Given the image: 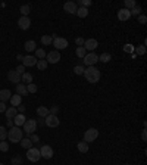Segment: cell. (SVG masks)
Here are the masks:
<instances>
[{
    "label": "cell",
    "instance_id": "cell-1",
    "mask_svg": "<svg viewBox=\"0 0 147 165\" xmlns=\"http://www.w3.org/2000/svg\"><path fill=\"white\" fill-rule=\"evenodd\" d=\"M84 77L88 83L96 84L97 81L100 80V69H97L96 66H88V68H85V71H84Z\"/></svg>",
    "mask_w": 147,
    "mask_h": 165
},
{
    "label": "cell",
    "instance_id": "cell-2",
    "mask_svg": "<svg viewBox=\"0 0 147 165\" xmlns=\"http://www.w3.org/2000/svg\"><path fill=\"white\" fill-rule=\"evenodd\" d=\"M7 139L12 143H19L24 139V131L21 130V127H12L7 131Z\"/></svg>",
    "mask_w": 147,
    "mask_h": 165
},
{
    "label": "cell",
    "instance_id": "cell-3",
    "mask_svg": "<svg viewBox=\"0 0 147 165\" xmlns=\"http://www.w3.org/2000/svg\"><path fill=\"white\" fill-rule=\"evenodd\" d=\"M22 128H24L22 131H25L27 134H33V133L37 130V121L33 120V118H29V120H27L24 122Z\"/></svg>",
    "mask_w": 147,
    "mask_h": 165
},
{
    "label": "cell",
    "instance_id": "cell-4",
    "mask_svg": "<svg viewBox=\"0 0 147 165\" xmlns=\"http://www.w3.org/2000/svg\"><path fill=\"white\" fill-rule=\"evenodd\" d=\"M97 137H99V130L96 128H88V130L84 133V142L90 144L91 142H94Z\"/></svg>",
    "mask_w": 147,
    "mask_h": 165
},
{
    "label": "cell",
    "instance_id": "cell-5",
    "mask_svg": "<svg viewBox=\"0 0 147 165\" xmlns=\"http://www.w3.org/2000/svg\"><path fill=\"white\" fill-rule=\"evenodd\" d=\"M40 158H41V155H40V149L29 148L28 150H27V159H28V161H31V162H37V161H40Z\"/></svg>",
    "mask_w": 147,
    "mask_h": 165
},
{
    "label": "cell",
    "instance_id": "cell-6",
    "mask_svg": "<svg viewBox=\"0 0 147 165\" xmlns=\"http://www.w3.org/2000/svg\"><path fill=\"white\" fill-rule=\"evenodd\" d=\"M44 124L47 125V127H50V128H56V127H59L60 121H59V118H57V115L49 114V115H47V117L44 118Z\"/></svg>",
    "mask_w": 147,
    "mask_h": 165
},
{
    "label": "cell",
    "instance_id": "cell-7",
    "mask_svg": "<svg viewBox=\"0 0 147 165\" xmlns=\"http://www.w3.org/2000/svg\"><path fill=\"white\" fill-rule=\"evenodd\" d=\"M97 62H99V56L94 52H90V53H87L84 56V63L87 66H94Z\"/></svg>",
    "mask_w": 147,
    "mask_h": 165
},
{
    "label": "cell",
    "instance_id": "cell-8",
    "mask_svg": "<svg viewBox=\"0 0 147 165\" xmlns=\"http://www.w3.org/2000/svg\"><path fill=\"white\" fill-rule=\"evenodd\" d=\"M53 46L56 47L57 50L66 49V47H68V40L63 39V37H56V35H53Z\"/></svg>",
    "mask_w": 147,
    "mask_h": 165
},
{
    "label": "cell",
    "instance_id": "cell-9",
    "mask_svg": "<svg viewBox=\"0 0 147 165\" xmlns=\"http://www.w3.org/2000/svg\"><path fill=\"white\" fill-rule=\"evenodd\" d=\"M60 61V53L57 50H51L46 53V62L47 63H57Z\"/></svg>",
    "mask_w": 147,
    "mask_h": 165
},
{
    "label": "cell",
    "instance_id": "cell-10",
    "mask_svg": "<svg viewBox=\"0 0 147 165\" xmlns=\"http://www.w3.org/2000/svg\"><path fill=\"white\" fill-rule=\"evenodd\" d=\"M84 47L85 50H88V52H94L99 47V41L96 40V39H88V40H84Z\"/></svg>",
    "mask_w": 147,
    "mask_h": 165
},
{
    "label": "cell",
    "instance_id": "cell-11",
    "mask_svg": "<svg viewBox=\"0 0 147 165\" xmlns=\"http://www.w3.org/2000/svg\"><path fill=\"white\" fill-rule=\"evenodd\" d=\"M40 155H41V158H44V159H50L51 156H53V149H51L50 146L44 144L43 148L40 149Z\"/></svg>",
    "mask_w": 147,
    "mask_h": 165
},
{
    "label": "cell",
    "instance_id": "cell-12",
    "mask_svg": "<svg viewBox=\"0 0 147 165\" xmlns=\"http://www.w3.org/2000/svg\"><path fill=\"white\" fill-rule=\"evenodd\" d=\"M7 78L11 83H15V84H19L21 83V74H18L16 69H11L9 72H7Z\"/></svg>",
    "mask_w": 147,
    "mask_h": 165
},
{
    "label": "cell",
    "instance_id": "cell-13",
    "mask_svg": "<svg viewBox=\"0 0 147 165\" xmlns=\"http://www.w3.org/2000/svg\"><path fill=\"white\" fill-rule=\"evenodd\" d=\"M37 57L33 56V55H28V56H24L22 59V65L24 66H35L37 65Z\"/></svg>",
    "mask_w": 147,
    "mask_h": 165
},
{
    "label": "cell",
    "instance_id": "cell-14",
    "mask_svg": "<svg viewBox=\"0 0 147 165\" xmlns=\"http://www.w3.org/2000/svg\"><path fill=\"white\" fill-rule=\"evenodd\" d=\"M18 25H19L21 30H28L31 27V19L28 16H21L19 21H18Z\"/></svg>",
    "mask_w": 147,
    "mask_h": 165
},
{
    "label": "cell",
    "instance_id": "cell-15",
    "mask_svg": "<svg viewBox=\"0 0 147 165\" xmlns=\"http://www.w3.org/2000/svg\"><path fill=\"white\" fill-rule=\"evenodd\" d=\"M63 9H65V12H68V13H77V9H78V6H77V3L75 2H66L65 5H63Z\"/></svg>",
    "mask_w": 147,
    "mask_h": 165
},
{
    "label": "cell",
    "instance_id": "cell-16",
    "mask_svg": "<svg viewBox=\"0 0 147 165\" xmlns=\"http://www.w3.org/2000/svg\"><path fill=\"white\" fill-rule=\"evenodd\" d=\"M131 18V13H130V11L128 9H119L118 11V19L119 21H128Z\"/></svg>",
    "mask_w": 147,
    "mask_h": 165
},
{
    "label": "cell",
    "instance_id": "cell-17",
    "mask_svg": "<svg viewBox=\"0 0 147 165\" xmlns=\"http://www.w3.org/2000/svg\"><path fill=\"white\" fill-rule=\"evenodd\" d=\"M9 102H11V105L13 106V108H18V106L22 103V96H19V94H13V96H11Z\"/></svg>",
    "mask_w": 147,
    "mask_h": 165
},
{
    "label": "cell",
    "instance_id": "cell-18",
    "mask_svg": "<svg viewBox=\"0 0 147 165\" xmlns=\"http://www.w3.org/2000/svg\"><path fill=\"white\" fill-rule=\"evenodd\" d=\"M25 121H27L25 115H24V114H18L16 117L13 118V124H15V127H22Z\"/></svg>",
    "mask_w": 147,
    "mask_h": 165
},
{
    "label": "cell",
    "instance_id": "cell-19",
    "mask_svg": "<svg viewBox=\"0 0 147 165\" xmlns=\"http://www.w3.org/2000/svg\"><path fill=\"white\" fill-rule=\"evenodd\" d=\"M5 114H6V118H7V120H13V118H15V117L18 115V111H16V108L11 106V108L6 109Z\"/></svg>",
    "mask_w": 147,
    "mask_h": 165
},
{
    "label": "cell",
    "instance_id": "cell-20",
    "mask_svg": "<svg viewBox=\"0 0 147 165\" xmlns=\"http://www.w3.org/2000/svg\"><path fill=\"white\" fill-rule=\"evenodd\" d=\"M11 91L7 90V89H3V90H0V102H7L9 99H11Z\"/></svg>",
    "mask_w": 147,
    "mask_h": 165
},
{
    "label": "cell",
    "instance_id": "cell-21",
    "mask_svg": "<svg viewBox=\"0 0 147 165\" xmlns=\"http://www.w3.org/2000/svg\"><path fill=\"white\" fill-rule=\"evenodd\" d=\"M24 47H25V50L27 52H35V49H37V43H35L34 40H28L25 44H24Z\"/></svg>",
    "mask_w": 147,
    "mask_h": 165
},
{
    "label": "cell",
    "instance_id": "cell-22",
    "mask_svg": "<svg viewBox=\"0 0 147 165\" xmlns=\"http://www.w3.org/2000/svg\"><path fill=\"white\" fill-rule=\"evenodd\" d=\"M16 94L19 96H25V94H28V90H27V85L25 84H16Z\"/></svg>",
    "mask_w": 147,
    "mask_h": 165
},
{
    "label": "cell",
    "instance_id": "cell-23",
    "mask_svg": "<svg viewBox=\"0 0 147 165\" xmlns=\"http://www.w3.org/2000/svg\"><path fill=\"white\" fill-rule=\"evenodd\" d=\"M21 81L25 83V85L31 84V83H33V74H29V72H24V74L21 75Z\"/></svg>",
    "mask_w": 147,
    "mask_h": 165
},
{
    "label": "cell",
    "instance_id": "cell-24",
    "mask_svg": "<svg viewBox=\"0 0 147 165\" xmlns=\"http://www.w3.org/2000/svg\"><path fill=\"white\" fill-rule=\"evenodd\" d=\"M77 148H78V150L81 152V154H87V152H88V148H90V146H88V143H85L84 140H82V142H78Z\"/></svg>",
    "mask_w": 147,
    "mask_h": 165
},
{
    "label": "cell",
    "instance_id": "cell-25",
    "mask_svg": "<svg viewBox=\"0 0 147 165\" xmlns=\"http://www.w3.org/2000/svg\"><path fill=\"white\" fill-rule=\"evenodd\" d=\"M37 115H38L40 118H46L49 115V109L44 108V106H38L37 108Z\"/></svg>",
    "mask_w": 147,
    "mask_h": 165
},
{
    "label": "cell",
    "instance_id": "cell-26",
    "mask_svg": "<svg viewBox=\"0 0 147 165\" xmlns=\"http://www.w3.org/2000/svg\"><path fill=\"white\" fill-rule=\"evenodd\" d=\"M19 143H21V146H22L24 149H27V150H28L29 148H33V142L29 140L28 137H24V139H22V140H21Z\"/></svg>",
    "mask_w": 147,
    "mask_h": 165
},
{
    "label": "cell",
    "instance_id": "cell-27",
    "mask_svg": "<svg viewBox=\"0 0 147 165\" xmlns=\"http://www.w3.org/2000/svg\"><path fill=\"white\" fill-rule=\"evenodd\" d=\"M75 15H78L79 18H85L87 15H88V9L87 7H82V6H79L78 9H77V13Z\"/></svg>",
    "mask_w": 147,
    "mask_h": 165
},
{
    "label": "cell",
    "instance_id": "cell-28",
    "mask_svg": "<svg viewBox=\"0 0 147 165\" xmlns=\"http://www.w3.org/2000/svg\"><path fill=\"white\" fill-rule=\"evenodd\" d=\"M110 59H112V55H110V53H108V52H105V53H102V55L99 56V61H100V62H103V63L109 62Z\"/></svg>",
    "mask_w": 147,
    "mask_h": 165
},
{
    "label": "cell",
    "instance_id": "cell-29",
    "mask_svg": "<svg viewBox=\"0 0 147 165\" xmlns=\"http://www.w3.org/2000/svg\"><path fill=\"white\" fill-rule=\"evenodd\" d=\"M47 65H49V63L46 62V59H38V61H37V65H35V66H37V68H38L40 71H46Z\"/></svg>",
    "mask_w": 147,
    "mask_h": 165
},
{
    "label": "cell",
    "instance_id": "cell-30",
    "mask_svg": "<svg viewBox=\"0 0 147 165\" xmlns=\"http://www.w3.org/2000/svg\"><path fill=\"white\" fill-rule=\"evenodd\" d=\"M6 139H7V130H6V127L0 125V142H5Z\"/></svg>",
    "mask_w": 147,
    "mask_h": 165
},
{
    "label": "cell",
    "instance_id": "cell-31",
    "mask_svg": "<svg viewBox=\"0 0 147 165\" xmlns=\"http://www.w3.org/2000/svg\"><path fill=\"white\" fill-rule=\"evenodd\" d=\"M41 43L44 46H50L51 43H53V37H51V35H43V37H41Z\"/></svg>",
    "mask_w": 147,
    "mask_h": 165
},
{
    "label": "cell",
    "instance_id": "cell-32",
    "mask_svg": "<svg viewBox=\"0 0 147 165\" xmlns=\"http://www.w3.org/2000/svg\"><path fill=\"white\" fill-rule=\"evenodd\" d=\"M19 12L22 13V16H28V13L31 12V7H29V5H22L21 9H19Z\"/></svg>",
    "mask_w": 147,
    "mask_h": 165
},
{
    "label": "cell",
    "instance_id": "cell-33",
    "mask_svg": "<svg viewBox=\"0 0 147 165\" xmlns=\"http://www.w3.org/2000/svg\"><path fill=\"white\" fill-rule=\"evenodd\" d=\"M75 55L78 57H82L84 59V56L87 55V50H85L84 47H77V50H75Z\"/></svg>",
    "mask_w": 147,
    "mask_h": 165
},
{
    "label": "cell",
    "instance_id": "cell-34",
    "mask_svg": "<svg viewBox=\"0 0 147 165\" xmlns=\"http://www.w3.org/2000/svg\"><path fill=\"white\" fill-rule=\"evenodd\" d=\"M35 57H37V59H44L46 57L44 49H35Z\"/></svg>",
    "mask_w": 147,
    "mask_h": 165
},
{
    "label": "cell",
    "instance_id": "cell-35",
    "mask_svg": "<svg viewBox=\"0 0 147 165\" xmlns=\"http://www.w3.org/2000/svg\"><path fill=\"white\" fill-rule=\"evenodd\" d=\"M84 71H85V68H84V66H81V65H77V66H74V74L84 75Z\"/></svg>",
    "mask_w": 147,
    "mask_h": 165
},
{
    "label": "cell",
    "instance_id": "cell-36",
    "mask_svg": "<svg viewBox=\"0 0 147 165\" xmlns=\"http://www.w3.org/2000/svg\"><path fill=\"white\" fill-rule=\"evenodd\" d=\"M12 165H22V156L21 155H16L12 158Z\"/></svg>",
    "mask_w": 147,
    "mask_h": 165
},
{
    "label": "cell",
    "instance_id": "cell-37",
    "mask_svg": "<svg viewBox=\"0 0 147 165\" xmlns=\"http://www.w3.org/2000/svg\"><path fill=\"white\" fill-rule=\"evenodd\" d=\"M134 6H137L136 0H125V9H128V11H131Z\"/></svg>",
    "mask_w": 147,
    "mask_h": 165
},
{
    "label": "cell",
    "instance_id": "cell-38",
    "mask_svg": "<svg viewBox=\"0 0 147 165\" xmlns=\"http://www.w3.org/2000/svg\"><path fill=\"white\" fill-rule=\"evenodd\" d=\"M27 90H28V93H31V94H34V93H37V90H38V87L34 84V83H31V84L27 85Z\"/></svg>",
    "mask_w": 147,
    "mask_h": 165
},
{
    "label": "cell",
    "instance_id": "cell-39",
    "mask_svg": "<svg viewBox=\"0 0 147 165\" xmlns=\"http://www.w3.org/2000/svg\"><path fill=\"white\" fill-rule=\"evenodd\" d=\"M140 12H141V7H140V6H134V7L130 11V13H131V16H132V15H134V16H138Z\"/></svg>",
    "mask_w": 147,
    "mask_h": 165
},
{
    "label": "cell",
    "instance_id": "cell-40",
    "mask_svg": "<svg viewBox=\"0 0 147 165\" xmlns=\"http://www.w3.org/2000/svg\"><path fill=\"white\" fill-rule=\"evenodd\" d=\"M0 150H2V152H7V150H9L7 142H0Z\"/></svg>",
    "mask_w": 147,
    "mask_h": 165
},
{
    "label": "cell",
    "instance_id": "cell-41",
    "mask_svg": "<svg viewBox=\"0 0 147 165\" xmlns=\"http://www.w3.org/2000/svg\"><path fill=\"white\" fill-rule=\"evenodd\" d=\"M57 112H59V106H56V105H53V106L49 109V114H51V115H57Z\"/></svg>",
    "mask_w": 147,
    "mask_h": 165
},
{
    "label": "cell",
    "instance_id": "cell-42",
    "mask_svg": "<svg viewBox=\"0 0 147 165\" xmlns=\"http://www.w3.org/2000/svg\"><path fill=\"white\" fill-rule=\"evenodd\" d=\"M137 55H144V53H146V46L143 44V46H138V47H137Z\"/></svg>",
    "mask_w": 147,
    "mask_h": 165
},
{
    "label": "cell",
    "instance_id": "cell-43",
    "mask_svg": "<svg viewBox=\"0 0 147 165\" xmlns=\"http://www.w3.org/2000/svg\"><path fill=\"white\" fill-rule=\"evenodd\" d=\"M29 136H31V137H29V140H31L33 143H38L40 142V137L37 136V134H34V133H33V134H29Z\"/></svg>",
    "mask_w": 147,
    "mask_h": 165
},
{
    "label": "cell",
    "instance_id": "cell-44",
    "mask_svg": "<svg viewBox=\"0 0 147 165\" xmlns=\"http://www.w3.org/2000/svg\"><path fill=\"white\" fill-rule=\"evenodd\" d=\"M138 22L144 25V24L147 22V16H146V15H138Z\"/></svg>",
    "mask_w": 147,
    "mask_h": 165
},
{
    "label": "cell",
    "instance_id": "cell-45",
    "mask_svg": "<svg viewBox=\"0 0 147 165\" xmlns=\"http://www.w3.org/2000/svg\"><path fill=\"white\" fill-rule=\"evenodd\" d=\"M16 111H18V114H24V112L27 111V106H24L22 103H21V105H19V106L16 108Z\"/></svg>",
    "mask_w": 147,
    "mask_h": 165
},
{
    "label": "cell",
    "instance_id": "cell-46",
    "mask_svg": "<svg viewBox=\"0 0 147 165\" xmlns=\"http://www.w3.org/2000/svg\"><path fill=\"white\" fill-rule=\"evenodd\" d=\"M75 43H77L78 47H82V46H84V39H82V37H78V39L75 40Z\"/></svg>",
    "mask_w": 147,
    "mask_h": 165
},
{
    "label": "cell",
    "instance_id": "cell-47",
    "mask_svg": "<svg viewBox=\"0 0 147 165\" xmlns=\"http://www.w3.org/2000/svg\"><path fill=\"white\" fill-rule=\"evenodd\" d=\"M15 69H16L18 74H21V75H22L24 72H25V66H24V65H19V66H16Z\"/></svg>",
    "mask_w": 147,
    "mask_h": 165
},
{
    "label": "cell",
    "instance_id": "cell-48",
    "mask_svg": "<svg viewBox=\"0 0 147 165\" xmlns=\"http://www.w3.org/2000/svg\"><path fill=\"white\" fill-rule=\"evenodd\" d=\"M141 140H143V142H146V140H147V131H146V128L141 131Z\"/></svg>",
    "mask_w": 147,
    "mask_h": 165
},
{
    "label": "cell",
    "instance_id": "cell-49",
    "mask_svg": "<svg viewBox=\"0 0 147 165\" xmlns=\"http://www.w3.org/2000/svg\"><path fill=\"white\" fill-rule=\"evenodd\" d=\"M6 103L5 102H0V112H6Z\"/></svg>",
    "mask_w": 147,
    "mask_h": 165
},
{
    "label": "cell",
    "instance_id": "cell-50",
    "mask_svg": "<svg viewBox=\"0 0 147 165\" xmlns=\"http://www.w3.org/2000/svg\"><path fill=\"white\" fill-rule=\"evenodd\" d=\"M6 125H7L9 128H12V127H15V124H13V120H6Z\"/></svg>",
    "mask_w": 147,
    "mask_h": 165
},
{
    "label": "cell",
    "instance_id": "cell-51",
    "mask_svg": "<svg viewBox=\"0 0 147 165\" xmlns=\"http://www.w3.org/2000/svg\"><path fill=\"white\" fill-rule=\"evenodd\" d=\"M124 50H125V52H132V46H131V44H127V46L124 47Z\"/></svg>",
    "mask_w": 147,
    "mask_h": 165
},
{
    "label": "cell",
    "instance_id": "cell-52",
    "mask_svg": "<svg viewBox=\"0 0 147 165\" xmlns=\"http://www.w3.org/2000/svg\"><path fill=\"white\" fill-rule=\"evenodd\" d=\"M37 125H44V118H40V120L37 121Z\"/></svg>",
    "mask_w": 147,
    "mask_h": 165
},
{
    "label": "cell",
    "instance_id": "cell-53",
    "mask_svg": "<svg viewBox=\"0 0 147 165\" xmlns=\"http://www.w3.org/2000/svg\"><path fill=\"white\" fill-rule=\"evenodd\" d=\"M16 59H18V61H19V62H21V61H22V59H24V56H22V55H18V56H16Z\"/></svg>",
    "mask_w": 147,
    "mask_h": 165
},
{
    "label": "cell",
    "instance_id": "cell-54",
    "mask_svg": "<svg viewBox=\"0 0 147 165\" xmlns=\"http://www.w3.org/2000/svg\"><path fill=\"white\" fill-rule=\"evenodd\" d=\"M0 165H5V164H2V162H0Z\"/></svg>",
    "mask_w": 147,
    "mask_h": 165
},
{
    "label": "cell",
    "instance_id": "cell-55",
    "mask_svg": "<svg viewBox=\"0 0 147 165\" xmlns=\"http://www.w3.org/2000/svg\"><path fill=\"white\" fill-rule=\"evenodd\" d=\"M127 165H128V164H127Z\"/></svg>",
    "mask_w": 147,
    "mask_h": 165
}]
</instances>
